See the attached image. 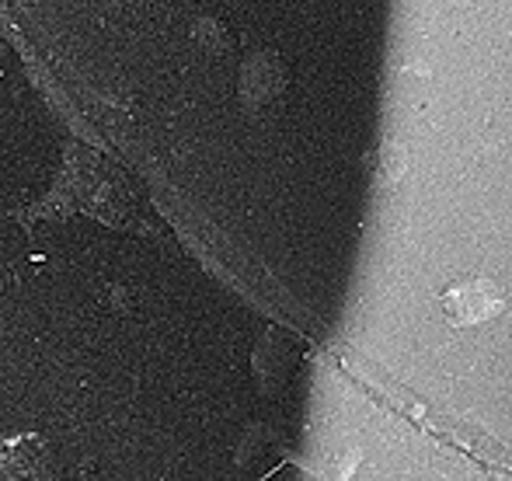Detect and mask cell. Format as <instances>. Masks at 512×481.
Returning a JSON list of instances; mask_svg holds the SVG:
<instances>
[{
	"label": "cell",
	"instance_id": "cell-1",
	"mask_svg": "<svg viewBox=\"0 0 512 481\" xmlns=\"http://www.w3.org/2000/svg\"><path fill=\"white\" fill-rule=\"evenodd\" d=\"M439 304H443V314L450 325H478V321H488L492 314H499L506 297L488 279H460L450 290L439 293Z\"/></svg>",
	"mask_w": 512,
	"mask_h": 481
},
{
	"label": "cell",
	"instance_id": "cell-2",
	"mask_svg": "<svg viewBox=\"0 0 512 481\" xmlns=\"http://www.w3.org/2000/svg\"><path fill=\"white\" fill-rule=\"evenodd\" d=\"M283 81H286V74H283V67H279L276 56H255L251 63H244L241 95L248 98L251 105H255V102H269V98L279 95Z\"/></svg>",
	"mask_w": 512,
	"mask_h": 481
},
{
	"label": "cell",
	"instance_id": "cell-3",
	"mask_svg": "<svg viewBox=\"0 0 512 481\" xmlns=\"http://www.w3.org/2000/svg\"><path fill=\"white\" fill-rule=\"evenodd\" d=\"M35 461H49V447L35 436H25V440H14L0 450V468L14 478H39L46 475V464H35Z\"/></svg>",
	"mask_w": 512,
	"mask_h": 481
},
{
	"label": "cell",
	"instance_id": "cell-4",
	"mask_svg": "<svg viewBox=\"0 0 512 481\" xmlns=\"http://www.w3.org/2000/svg\"><path fill=\"white\" fill-rule=\"evenodd\" d=\"M192 35H196L199 46L209 49V53H216V56H223V53H230V49H234V39H230V32L216 18H199L196 28H192Z\"/></svg>",
	"mask_w": 512,
	"mask_h": 481
}]
</instances>
